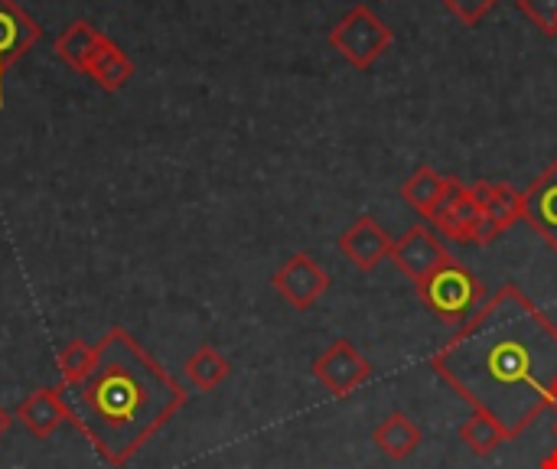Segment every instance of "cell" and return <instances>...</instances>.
<instances>
[{
	"mask_svg": "<svg viewBox=\"0 0 557 469\" xmlns=\"http://www.w3.org/2000/svg\"><path fill=\"white\" fill-rule=\"evenodd\" d=\"M95 359H98V349H95V343H82V340H72L69 346H62L59 349V356H55V369H59V385H78V382H85L88 375H91V369H95Z\"/></svg>",
	"mask_w": 557,
	"mask_h": 469,
	"instance_id": "obj_20",
	"label": "cell"
},
{
	"mask_svg": "<svg viewBox=\"0 0 557 469\" xmlns=\"http://www.w3.org/2000/svg\"><path fill=\"white\" fill-rule=\"evenodd\" d=\"M499 0H444V7L467 26H476L480 20H486L496 10Z\"/></svg>",
	"mask_w": 557,
	"mask_h": 469,
	"instance_id": "obj_22",
	"label": "cell"
},
{
	"mask_svg": "<svg viewBox=\"0 0 557 469\" xmlns=\"http://www.w3.org/2000/svg\"><path fill=\"white\" fill-rule=\"evenodd\" d=\"M539 469H557V444H555V451H552V454H548V457L539 464Z\"/></svg>",
	"mask_w": 557,
	"mask_h": 469,
	"instance_id": "obj_24",
	"label": "cell"
},
{
	"mask_svg": "<svg viewBox=\"0 0 557 469\" xmlns=\"http://www.w3.org/2000/svg\"><path fill=\"white\" fill-rule=\"evenodd\" d=\"M228 372H232V366L215 346H199L183 366V375L196 392H215L228 379Z\"/></svg>",
	"mask_w": 557,
	"mask_h": 469,
	"instance_id": "obj_19",
	"label": "cell"
},
{
	"mask_svg": "<svg viewBox=\"0 0 557 469\" xmlns=\"http://www.w3.org/2000/svg\"><path fill=\"white\" fill-rule=\"evenodd\" d=\"M555 441H557V421H555Z\"/></svg>",
	"mask_w": 557,
	"mask_h": 469,
	"instance_id": "obj_26",
	"label": "cell"
},
{
	"mask_svg": "<svg viewBox=\"0 0 557 469\" xmlns=\"http://www.w3.org/2000/svg\"><path fill=\"white\" fill-rule=\"evenodd\" d=\"M470 193L496 235H503L506 229H512L516 222L525 219L522 189H516L509 183H470Z\"/></svg>",
	"mask_w": 557,
	"mask_h": 469,
	"instance_id": "obj_13",
	"label": "cell"
},
{
	"mask_svg": "<svg viewBox=\"0 0 557 469\" xmlns=\"http://www.w3.org/2000/svg\"><path fill=\"white\" fill-rule=\"evenodd\" d=\"M431 369L516 441L552 408L557 326L516 284H506L434 353Z\"/></svg>",
	"mask_w": 557,
	"mask_h": 469,
	"instance_id": "obj_1",
	"label": "cell"
},
{
	"mask_svg": "<svg viewBox=\"0 0 557 469\" xmlns=\"http://www.w3.org/2000/svg\"><path fill=\"white\" fill-rule=\"evenodd\" d=\"M313 375L330 395L346 398L372 379V366L349 340H336V343H330V349L323 356H317Z\"/></svg>",
	"mask_w": 557,
	"mask_h": 469,
	"instance_id": "obj_8",
	"label": "cell"
},
{
	"mask_svg": "<svg viewBox=\"0 0 557 469\" xmlns=\"http://www.w3.org/2000/svg\"><path fill=\"white\" fill-rule=\"evenodd\" d=\"M516 3L545 36H557V0H516Z\"/></svg>",
	"mask_w": 557,
	"mask_h": 469,
	"instance_id": "obj_21",
	"label": "cell"
},
{
	"mask_svg": "<svg viewBox=\"0 0 557 469\" xmlns=\"http://www.w3.org/2000/svg\"><path fill=\"white\" fill-rule=\"evenodd\" d=\"M85 75L101 88V91H121L131 78H134V62L131 55L114 42V39H104L98 46V52L91 55Z\"/></svg>",
	"mask_w": 557,
	"mask_h": 469,
	"instance_id": "obj_15",
	"label": "cell"
},
{
	"mask_svg": "<svg viewBox=\"0 0 557 469\" xmlns=\"http://www.w3.org/2000/svg\"><path fill=\"white\" fill-rule=\"evenodd\" d=\"M548 411H555L557 415V385H555V395H552V408H548Z\"/></svg>",
	"mask_w": 557,
	"mask_h": 469,
	"instance_id": "obj_25",
	"label": "cell"
},
{
	"mask_svg": "<svg viewBox=\"0 0 557 469\" xmlns=\"http://www.w3.org/2000/svg\"><path fill=\"white\" fill-rule=\"evenodd\" d=\"M95 369L78 385H59L69 424L111 469H124L189 402V392L121 326L98 343Z\"/></svg>",
	"mask_w": 557,
	"mask_h": 469,
	"instance_id": "obj_2",
	"label": "cell"
},
{
	"mask_svg": "<svg viewBox=\"0 0 557 469\" xmlns=\"http://www.w3.org/2000/svg\"><path fill=\"white\" fill-rule=\"evenodd\" d=\"M271 287L294 307V310H310L326 291H330V274L326 268L310 255L297 251L290 255L271 277Z\"/></svg>",
	"mask_w": 557,
	"mask_h": 469,
	"instance_id": "obj_7",
	"label": "cell"
},
{
	"mask_svg": "<svg viewBox=\"0 0 557 469\" xmlns=\"http://www.w3.org/2000/svg\"><path fill=\"white\" fill-rule=\"evenodd\" d=\"M395 42L392 26L366 3H356L333 29L330 46L352 65V69H372L375 59Z\"/></svg>",
	"mask_w": 557,
	"mask_h": 469,
	"instance_id": "obj_4",
	"label": "cell"
},
{
	"mask_svg": "<svg viewBox=\"0 0 557 469\" xmlns=\"http://www.w3.org/2000/svg\"><path fill=\"white\" fill-rule=\"evenodd\" d=\"M395 238L375 222V215H359L343 235H339V251L349 258L359 271H375L388 255H392Z\"/></svg>",
	"mask_w": 557,
	"mask_h": 469,
	"instance_id": "obj_10",
	"label": "cell"
},
{
	"mask_svg": "<svg viewBox=\"0 0 557 469\" xmlns=\"http://www.w3.org/2000/svg\"><path fill=\"white\" fill-rule=\"evenodd\" d=\"M457 437H460V444H467V451H470L473 457H493L503 444H509L506 428H503L493 415H486V411H473V415L460 424Z\"/></svg>",
	"mask_w": 557,
	"mask_h": 469,
	"instance_id": "obj_18",
	"label": "cell"
},
{
	"mask_svg": "<svg viewBox=\"0 0 557 469\" xmlns=\"http://www.w3.org/2000/svg\"><path fill=\"white\" fill-rule=\"evenodd\" d=\"M10 424H13V415H10V411H7V408L0 405V437H3L7 431H10Z\"/></svg>",
	"mask_w": 557,
	"mask_h": 469,
	"instance_id": "obj_23",
	"label": "cell"
},
{
	"mask_svg": "<svg viewBox=\"0 0 557 469\" xmlns=\"http://www.w3.org/2000/svg\"><path fill=\"white\" fill-rule=\"evenodd\" d=\"M450 186V176H441L434 166H418L405 183H401V199L424 219L434 215V209L441 206L444 193Z\"/></svg>",
	"mask_w": 557,
	"mask_h": 469,
	"instance_id": "obj_17",
	"label": "cell"
},
{
	"mask_svg": "<svg viewBox=\"0 0 557 469\" xmlns=\"http://www.w3.org/2000/svg\"><path fill=\"white\" fill-rule=\"evenodd\" d=\"M39 33H42L39 23L16 0H0V108H3V82L10 65L36 46Z\"/></svg>",
	"mask_w": 557,
	"mask_h": 469,
	"instance_id": "obj_9",
	"label": "cell"
},
{
	"mask_svg": "<svg viewBox=\"0 0 557 469\" xmlns=\"http://www.w3.org/2000/svg\"><path fill=\"white\" fill-rule=\"evenodd\" d=\"M395 268L418 287L424 277H431L444 261H450L454 255L447 251V245L441 242V235L431 225H411L401 238H395L392 255Z\"/></svg>",
	"mask_w": 557,
	"mask_h": 469,
	"instance_id": "obj_6",
	"label": "cell"
},
{
	"mask_svg": "<svg viewBox=\"0 0 557 469\" xmlns=\"http://www.w3.org/2000/svg\"><path fill=\"white\" fill-rule=\"evenodd\" d=\"M33 437L46 441L49 434H55L62 424H69V408L62 402V392L59 385L52 388H36L33 395H26L20 405H16V415H13Z\"/></svg>",
	"mask_w": 557,
	"mask_h": 469,
	"instance_id": "obj_12",
	"label": "cell"
},
{
	"mask_svg": "<svg viewBox=\"0 0 557 469\" xmlns=\"http://www.w3.org/2000/svg\"><path fill=\"white\" fill-rule=\"evenodd\" d=\"M104 39H108V36H104L101 29H95L88 20H75V23H69V26L62 29V36L55 39V52H59V59H62L69 69H75V72L85 75L91 55L98 52V46H101Z\"/></svg>",
	"mask_w": 557,
	"mask_h": 469,
	"instance_id": "obj_16",
	"label": "cell"
},
{
	"mask_svg": "<svg viewBox=\"0 0 557 469\" xmlns=\"http://www.w3.org/2000/svg\"><path fill=\"white\" fill-rule=\"evenodd\" d=\"M418 297L441 323L460 330L486 304V284L463 261L450 258L418 284Z\"/></svg>",
	"mask_w": 557,
	"mask_h": 469,
	"instance_id": "obj_3",
	"label": "cell"
},
{
	"mask_svg": "<svg viewBox=\"0 0 557 469\" xmlns=\"http://www.w3.org/2000/svg\"><path fill=\"white\" fill-rule=\"evenodd\" d=\"M372 441H375V447H379L388 460H408V457L424 444V434H421V428H418L405 411H392V415L372 431Z\"/></svg>",
	"mask_w": 557,
	"mask_h": 469,
	"instance_id": "obj_14",
	"label": "cell"
},
{
	"mask_svg": "<svg viewBox=\"0 0 557 469\" xmlns=\"http://www.w3.org/2000/svg\"><path fill=\"white\" fill-rule=\"evenodd\" d=\"M428 225L437 232V235H447L450 242L457 245H493L499 235L490 229L483 209L476 206L473 193H470V183H460L457 176H450V186L441 199V206L434 209V215L428 219Z\"/></svg>",
	"mask_w": 557,
	"mask_h": 469,
	"instance_id": "obj_5",
	"label": "cell"
},
{
	"mask_svg": "<svg viewBox=\"0 0 557 469\" xmlns=\"http://www.w3.org/2000/svg\"><path fill=\"white\" fill-rule=\"evenodd\" d=\"M525 222L545 238V245L557 251V160H552L532 183L522 189Z\"/></svg>",
	"mask_w": 557,
	"mask_h": 469,
	"instance_id": "obj_11",
	"label": "cell"
}]
</instances>
